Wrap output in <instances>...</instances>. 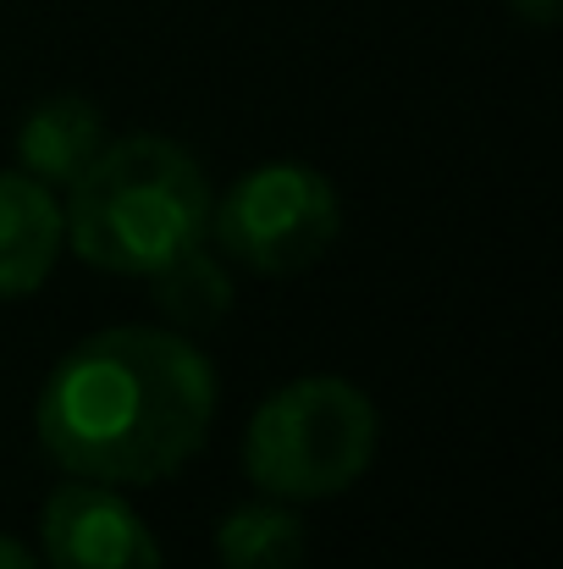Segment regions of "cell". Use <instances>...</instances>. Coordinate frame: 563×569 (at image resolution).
<instances>
[{"label": "cell", "mask_w": 563, "mask_h": 569, "mask_svg": "<svg viewBox=\"0 0 563 569\" xmlns=\"http://www.w3.org/2000/svg\"><path fill=\"white\" fill-rule=\"evenodd\" d=\"M210 232L232 266L260 277H293L332 249V238L343 232V204L321 172L277 161L210 199Z\"/></svg>", "instance_id": "277c9868"}, {"label": "cell", "mask_w": 563, "mask_h": 569, "mask_svg": "<svg viewBox=\"0 0 563 569\" xmlns=\"http://www.w3.org/2000/svg\"><path fill=\"white\" fill-rule=\"evenodd\" d=\"M67 243L61 204L28 172H0V299L33 293Z\"/></svg>", "instance_id": "8992f818"}, {"label": "cell", "mask_w": 563, "mask_h": 569, "mask_svg": "<svg viewBox=\"0 0 563 569\" xmlns=\"http://www.w3.org/2000/svg\"><path fill=\"white\" fill-rule=\"evenodd\" d=\"M304 520L288 503H238L215 531L221 569H304Z\"/></svg>", "instance_id": "ba28073f"}, {"label": "cell", "mask_w": 563, "mask_h": 569, "mask_svg": "<svg viewBox=\"0 0 563 569\" xmlns=\"http://www.w3.org/2000/svg\"><path fill=\"white\" fill-rule=\"evenodd\" d=\"M67 243L122 277H150L210 232V183L183 144L133 133L105 144L61 210Z\"/></svg>", "instance_id": "7a4b0ae2"}, {"label": "cell", "mask_w": 563, "mask_h": 569, "mask_svg": "<svg viewBox=\"0 0 563 569\" xmlns=\"http://www.w3.org/2000/svg\"><path fill=\"white\" fill-rule=\"evenodd\" d=\"M525 22H536V28H553L559 22V11H563V0H509Z\"/></svg>", "instance_id": "30bf717a"}, {"label": "cell", "mask_w": 563, "mask_h": 569, "mask_svg": "<svg viewBox=\"0 0 563 569\" xmlns=\"http://www.w3.org/2000/svg\"><path fill=\"white\" fill-rule=\"evenodd\" d=\"M150 282H155V310L178 332H204L232 310V277L215 254H204V243L183 249L161 271H150Z\"/></svg>", "instance_id": "9c48e42d"}, {"label": "cell", "mask_w": 563, "mask_h": 569, "mask_svg": "<svg viewBox=\"0 0 563 569\" xmlns=\"http://www.w3.org/2000/svg\"><path fill=\"white\" fill-rule=\"evenodd\" d=\"M375 459V409L343 377L277 387L243 431V476L288 503L349 492Z\"/></svg>", "instance_id": "3957f363"}, {"label": "cell", "mask_w": 563, "mask_h": 569, "mask_svg": "<svg viewBox=\"0 0 563 569\" xmlns=\"http://www.w3.org/2000/svg\"><path fill=\"white\" fill-rule=\"evenodd\" d=\"M100 150H105V117L83 94H56L33 106L17 128V161L44 189H72Z\"/></svg>", "instance_id": "52a82bcc"}, {"label": "cell", "mask_w": 563, "mask_h": 569, "mask_svg": "<svg viewBox=\"0 0 563 569\" xmlns=\"http://www.w3.org/2000/svg\"><path fill=\"white\" fill-rule=\"evenodd\" d=\"M215 420V371L183 332L111 327L83 338L39 387L44 453L105 487L178 476Z\"/></svg>", "instance_id": "6da1fadb"}, {"label": "cell", "mask_w": 563, "mask_h": 569, "mask_svg": "<svg viewBox=\"0 0 563 569\" xmlns=\"http://www.w3.org/2000/svg\"><path fill=\"white\" fill-rule=\"evenodd\" d=\"M0 569H39V559L17 537H0Z\"/></svg>", "instance_id": "8fae6325"}, {"label": "cell", "mask_w": 563, "mask_h": 569, "mask_svg": "<svg viewBox=\"0 0 563 569\" xmlns=\"http://www.w3.org/2000/svg\"><path fill=\"white\" fill-rule=\"evenodd\" d=\"M44 565L50 569H161L150 526L105 481H67L44 503Z\"/></svg>", "instance_id": "5b68a950"}]
</instances>
